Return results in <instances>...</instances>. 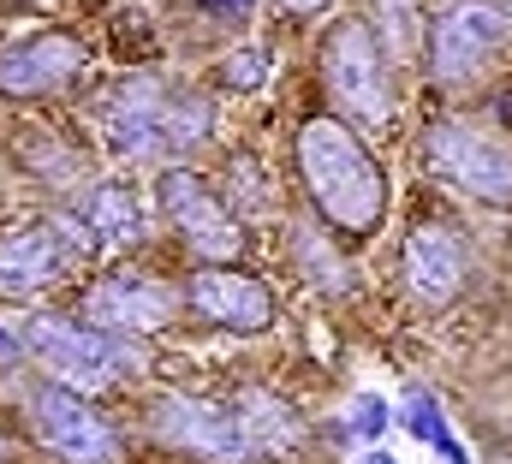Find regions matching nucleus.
I'll list each match as a JSON object with an SVG mask.
<instances>
[{"label": "nucleus", "instance_id": "20e7f679", "mask_svg": "<svg viewBox=\"0 0 512 464\" xmlns=\"http://www.w3.org/2000/svg\"><path fill=\"white\" fill-rule=\"evenodd\" d=\"M423 155H429L435 179H447L453 191H465L477 203H512V143L489 137L483 125L441 119V125H429Z\"/></svg>", "mask_w": 512, "mask_h": 464}, {"label": "nucleus", "instance_id": "4be33fe9", "mask_svg": "<svg viewBox=\"0 0 512 464\" xmlns=\"http://www.w3.org/2000/svg\"><path fill=\"white\" fill-rule=\"evenodd\" d=\"M370 464H393V459H382V453H376V459H370Z\"/></svg>", "mask_w": 512, "mask_h": 464}, {"label": "nucleus", "instance_id": "0eeeda50", "mask_svg": "<svg viewBox=\"0 0 512 464\" xmlns=\"http://www.w3.org/2000/svg\"><path fill=\"white\" fill-rule=\"evenodd\" d=\"M149 429H155L167 447L197 453V459H221V464L251 459V441H245V429H239V411H221L215 399L167 393V399H155Z\"/></svg>", "mask_w": 512, "mask_h": 464}, {"label": "nucleus", "instance_id": "6ab92c4d", "mask_svg": "<svg viewBox=\"0 0 512 464\" xmlns=\"http://www.w3.org/2000/svg\"><path fill=\"white\" fill-rule=\"evenodd\" d=\"M316 6H328V0H286V12H316Z\"/></svg>", "mask_w": 512, "mask_h": 464}, {"label": "nucleus", "instance_id": "f3484780", "mask_svg": "<svg viewBox=\"0 0 512 464\" xmlns=\"http://www.w3.org/2000/svg\"><path fill=\"white\" fill-rule=\"evenodd\" d=\"M376 36L393 60L417 54V0H376Z\"/></svg>", "mask_w": 512, "mask_h": 464}, {"label": "nucleus", "instance_id": "9d476101", "mask_svg": "<svg viewBox=\"0 0 512 464\" xmlns=\"http://www.w3.org/2000/svg\"><path fill=\"white\" fill-rule=\"evenodd\" d=\"M167 119H173V96H167L155 78L137 72V78H126V84H114V96H108V108H102V131H108L114 155L143 161V155L173 149Z\"/></svg>", "mask_w": 512, "mask_h": 464}, {"label": "nucleus", "instance_id": "ddd939ff", "mask_svg": "<svg viewBox=\"0 0 512 464\" xmlns=\"http://www.w3.org/2000/svg\"><path fill=\"white\" fill-rule=\"evenodd\" d=\"M78 66H84L78 36H36V42H18L0 54V90L6 96H42V90H60Z\"/></svg>", "mask_w": 512, "mask_h": 464}, {"label": "nucleus", "instance_id": "5701e85b", "mask_svg": "<svg viewBox=\"0 0 512 464\" xmlns=\"http://www.w3.org/2000/svg\"><path fill=\"white\" fill-rule=\"evenodd\" d=\"M507 6H512V0H507Z\"/></svg>", "mask_w": 512, "mask_h": 464}, {"label": "nucleus", "instance_id": "2eb2a0df", "mask_svg": "<svg viewBox=\"0 0 512 464\" xmlns=\"http://www.w3.org/2000/svg\"><path fill=\"white\" fill-rule=\"evenodd\" d=\"M233 411H239V429H245L251 453H292V447L304 441V423H298L292 405H286L280 393H268V387H245Z\"/></svg>", "mask_w": 512, "mask_h": 464}, {"label": "nucleus", "instance_id": "f257e3e1", "mask_svg": "<svg viewBox=\"0 0 512 464\" xmlns=\"http://www.w3.org/2000/svg\"><path fill=\"white\" fill-rule=\"evenodd\" d=\"M298 173L316 197V209L334 221L340 232H370L387 215V179L376 167V155L358 143V131L334 114H316L298 125Z\"/></svg>", "mask_w": 512, "mask_h": 464}, {"label": "nucleus", "instance_id": "1a4fd4ad", "mask_svg": "<svg viewBox=\"0 0 512 464\" xmlns=\"http://www.w3.org/2000/svg\"><path fill=\"white\" fill-rule=\"evenodd\" d=\"M84 322L102 328V334H155L173 322V286H161L155 274H137V268H120L108 280H96L84 292Z\"/></svg>", "mask_w": 512, "mask_h": 464}, {"label": "nucleus", "instance_id": "39448f33", "mask_svg": "<svg viewBox=\"0 0 512 464\" xmlns=\"http://www.w3.org/2000/svg\"><path fill=\"white\" fill-rule=\"evenodd\" d=\"M507 36L512 24L495 0H447L429 30V66L441 84H465L507 48Z\"/></svg>", "mask_w": 512, "mask_h": 464}, {"label": "nucleus", "instance_id": "412c9836", "mask_svg": "<svg viewBox=\"0 0 512 464\" xmlns=\"http://www.w3.org/2000/svg\"><path fill=\"white\" fill-rule=\"evenodd\" d=\"M0 464H12V441L6 435H0Z\"/></svg>", "mask_w": 512, "mask_h": 464}, {"label": "nucleus", "instance_id": "aec40b11", "mask_svg": "<svg viewBox=\"0 0 512 464\" xmlns=\"http://www.w3.org/2000/svg\"><path fill=\"white\" fill-rule=\"evenodd\" d=\"M209 6H221V12H239V6H251V0H209Z\"/></svg>", "mask_w": 512, "mask_h": 464}, {"label": "nucleus", "instance_id": "7ed1b4c3", "mask_svg": "<svg viewBox=\"0 0 512 464\" xmlns=\"http://www.w3.org/2000/svg\"><path fill=\"white\" fill-rule=\"evenodd\" d=\"M322 78H328V96L340 102L346 119H364V125L393 119V78H387V48L376 24L340 18L322 42Z\"/></svg>", "mask_w": 512, "mask_h": 464}, {"label": "nucleus", "instance_id": "a211bd4d", "mask_svg": "<svg viewBox=\"0 0 512 464\" xmlns=\"http://www.w3.org/2000/svg\"><path fill=\"white\" fill-rule=\"evenodd\" d=\"M268 72H274V60H268L262 48H239V54H233V66H227V84H239V90H256Z\"/></svg>", "mask_w": 512, "mask_h": 464}, {"label": "nucleus", "instance_id": "f03ea898", "mask_svg": "<svg viewBox=\"0 0 512 464\" xmlns=\"http://www.w3.org/2000/svg\"><path fill=\"white\" fill-rule=\"evenodd\" d=\"M24 351L72 393H108L126 369H137V351L120 346V334L108 340L102 328L90 322H72V316H30L24 322Z\"/></svg>", "mask_w": 512, "mask_h": 464}, {"label": "nucleus", "instance_id": "dca6fc26", "mask_svg": "<svg viewBox=\"0 0 512 464\" xmlns=\"http://www.w3.org/2000/svg\"><path fill=\"white\" fill-rule=\"evenodd\" d=\"M84 227L96 232L102 244H131V238H137V203H131V191H120V185H102V191H90Z\"/></svg>", "mask_w": 512, "mask_h": 464}, {"label": "nucleus", "instance_id": "6e6552de", "mask_svg": "<svg viewBox=\"0 0 512 464\" xmlns=\"http://www.w3.org/2000/svg\"><path fill=\"white\" fill-rule=\"evenodd\" d=\"M161 209H167V221L185 232V244L203 256V262H233L239 256V221L227 215V203L215 197V185L209 179H197V173H161Z\"/></svg>", "mask_w": 512, "mask_h": 464}, {"label": "nucleus", "instance_id": "4468645a", "mask_svg": "<svg viewBox=\"0 0 512 464\" xmlns=\"http://www.w3.org/2000/svg\"><path fill=\"white\" fill-rule=\"evenodd\" d=\"M60 238H66V221L6 232L0 238V292H36V286H48L66 268V256L78 250V244H60Z\"/></svg>", "mask_w": 512, "mask_h": 464}, {"label": "nucleus", "instance_id": "9b49d317", "mask_svg": "<svg viewBox=\"0 0 512 464\" xmlns=\"http://www.w3.org/2000/svg\"><path fill=\"white\" fill-rule=\"evenodd\" d=\"M405 286L423 298V304H447L471 268V250H465V232H453L447 221H423V227L405 232Z\"/></svg>", "mask_w": 512, "mask_h": 464}, {"label": "nucleus", "instance_id": "423d86ee", "mask_svg": "<svg viewBox=\"0 0 512 464\" xmlns=\"http://www.w3.org/2000/svg\"><path fill=\"white\" fill-rule=\"evenodd\" d=\"M30 423H36V441L66 464H120V435L84 405V393L72 387H42L30 399Z\"/></svg>", "mask_w": 512, "mask_h": 464}, {"label": "nucleus", "instance_id": "f8f14e48", "mask_svg": "<svg viewBox=\"0 0 512 464\" xmlns=\"http://www.w3.org/2000/svg\"><path fill=\"white\" fill-rule=\"evenodd\" d=\"M185 298L209 316V322H221V328H239V334H256V328H268L274 322V304H268V292L256 286L251 274H233L227 262H209V268H197L191 274V286H185Z\"/></svg>", "mask_w": 512, "mask_h": 464}]
</instances>
